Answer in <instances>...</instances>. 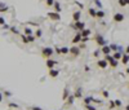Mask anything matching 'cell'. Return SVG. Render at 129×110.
<instances>
[{
    "instance_id": "6da1fadb",
    "label": "cell",
    "mask_w": 129,
    "mask_h": 110,
    "mask_svg": "<svg viewBox=\"0 0 129 110\" xmlns=\"http://www.w3.org/2000/svg\"><path fill=\"white\" fill-rule=\"evenodd\" d=\"M53 49L50 48V47H45V48H43V51H41V55H43V57H45V58H50L52 57V55H53Z\"/></svg>"
},
{
    "instance_id": "7a4b0ae2",
    "label": "cell",
    "mask_w": 129,
    "mask_h": 110,
    "mask_svg": "<svg viewBox=\"0 0 129 110\" xmlns=\"http://www.w3.org/2000/svg\"><path fill=\"white\" fill-rule=\"evenodd\" d=\"M94 40H96V43L98 44L99 47H102V45H106L107 44V42H106V39L103 38L102 35H96V38H94Z\"/></svg>"
},
{
    "instance_id": "3957f363",
    "label": "cell",
    "mask_w": 129,
    "mask_h": 110,
    "mask_svg": "<svg viewBox=\"0 0 129 110\" xmlns=\"http://www.w3.org/2000/svg\"><path fill=\"white\" fill-rule=\"evenodd\" d=\"M48 17L50 18V20H53V21H61V14L57 13V12H49Z\"/></svg>"
},
{
    "instance_id": "277c9868",
    "label": "cell",
    "mask_w": 129,
    "mask_h": 110,
    "mask_svg": "<svg viewBox=\"0 0 129 110\" xmlns=\"http://www.w3.org/2000/svg\"><path fill=\"white\" fill-rule=\"evenodd\" d=\"M22 42L23 43H32V42H35V36L34 35H22Z\"/></svg>"
},
{
    "instance_id": "5b68a950",
    "label": "cell",
    "mask_w": 129,
    "mask_h": 110,
    "mask_svg": "<svg viewBox=\"0 0 129 110\" xmlns=\"http://www.w3.org/2000/svg\"><path fill=\"white\" fill-rule=\"evenodd\" d=\"M74 29L76 30V31H81L83 29H85V23H84V22H81V21H76L74 23Z\"/></svg>"
},
{
    "instance_id": "8992f818",
    "label": "cell",
    "mask_w": 129,
    "mask_h": 110,
    "mask_svg": "<svg viewBox=\"0 0 129 110\" xmlns=\"http://www.w3.org/2000/svg\"><path fill=\"white\" fill-rule=\"evenodd\" d=\"M68 53H71L74 57H77V56L80 55V48H79V47H71L70 51H68Z\"/></svg>"
},
{
    "instance_id": "52a82bcc",
    "label": "cell",
    "mask_w": 129,
    "mask_h": 110,
    "mask_svg": "<svg viewBox=\"0 0 129 110\" xmlns=\"http://www.w3.org/2000/svg\"><path fill=\"white\" fill-rule=\"evenodd\" d=\"M97 66L101 67V69H106L108 66V62L106 61L105 58H103V60H98V61H97Z\"/></svg>"
},
{
    "instance_id": "ba28073f",
    "label": "cell",
    "mask_w": 129,
    "mask_h": 110,
    "mask_svg": "<svg viewBox=\"0 0 129 110\" xmlns=\"http://www.w3.org/2000/svg\"><path fill=\"white\" fill-rule=\"evenodd\" d=\"M46 66H48V69H53L54 66H57V61L52 58H46Z\"/></svg>"
},
{
    "instance_id": "9c48e42d",
    "label": "cell",
    "mask_w": 129,
    "mask_h": 110,
    "mask_svg": "<svg viewBox=\"0 0 129 110\" xmlns=\"http://www.w3.org/2000/svg\"><path fill=\"white\" fill-rule=\"evenodd\" d=\"M58 75H59V71L57 70V69H54V67L49 69V77L50 78H57Z\"/></svg>"
},
{
    "instance_id": "30bf717a",
    "label": "cell",
    "mask_w": 129,
    "mask_h": 110,
    "mask_svg": "<svg viewBox=\"0 0 129 110\" xmlns=\"http://www.w3.org/2000/svg\"><path fill=\"white\" fill-rule=\"evenodd\" d=\"M114 21H115V22H121V21H124V14H123V13H115V14H114Z\"/></svg>"
},
{
    "instance_id": "8fae6325",
    "label": "cell",
    "mask_w": 129,
    "mask_h": 110,
    "mask_svg": "<svg viewBox=\"0 0 129 110\" xmlns=\"http://www.w3.org/2000/svg\"><path fill=\"white\" fill-rule=\"evenodd\" d=\"M81 42V34H80V31H77V34L74 36V39H72V43L74 44H79Z\"/></svg>"
},
{
    "instance_id": "7c38bea8",
    "label": "cell",
    "mask_w": 129,
    "mask_h": 110,
    "mask_svg": "<svg viewBox=\"0 0 129 110\" xmlns=\"http://www.w3.org/2000/svg\"><path fill=\"white\" fill-rule=\"evenodd\" d=\"M101 52L103 53V55H110V52H111V49H110V47L106 44V45H102V48H101Z\"/></svg>"
},
{
    "instance_id": "4fadbf2b",
    "label": "cell",
    "mask_w": 129,
    "mask_h": 110,
    "mask_svg": "<svg viewBox=\"0 0 129 110\" xmlns=\"http://www.w3.org/2000/svg\"><path fill=\"white\" fill-rule=\"evenodd\" d=\"M80 17H81V13H80V11H77V12H74V13H72V20H74L75 22H76V21H80Z\"/></svg>"
},
{
    "instance_id": "5bb4252c",
    "label": "cell",
    "mask_w": 129,
    "mask_h": 110,
    "mask_svg": "<svg viewBox=\"0 0 129 110\" xmlns=\"http://www.w3.org/2000/svg\"><path fill=\"white\" fill-rule=\"evenodd\" d=\"M120 61H121L124 65L128 64V62H129V55H128V53H124V55L121 56V60H120Z\"/></svg>"
},
{
    "instance_id": "9a60e30c",
    "label": "cell",
    "mask_w": 129,
    "mask_h": 110,
    "mask_svg": "<svg viewBox=\"0 0 129 110\" xmlns=\"http://www.w3.org/2000/svg\"><path fill=\"white\" fill-rule=\"evenodd\" d=\"M53 8H54V12H57V13H59V12L62 11V7H61V4H59L58 1H54V4H53Z\"/></svg>"
},
{
    "instance_id": "2e32d148",
    "label": "cell",
    "mask_w": 129,
    "mask_h": 110,
    "mask_svg": "<svg viewBox=\"0 0 129 110\" xmlns=\"http://www.w3.org/2000/svg\"><path fill=\"white\" fill-rule=\"evenodd\" d=\"M121 56H123V53L121 52H119V51H116L114 55H112V57H114V60H116V61H120L121 60Z\"/></svg>"
},
{
    "instance_id": "e0dca14e",
    "label": "cell",
    "mask_w": 129,
    "mask_h": 110,
    "mask_svg": "<svg viewBox=\"0 0 129 110\" xmlns=\"http://www.w3.org/2000/svg\"><path fill=\"white\" fill-rule=\"evenodd\" d=\"M80 34H81V36H89L90 34H92V31H90L89 29H83L80 31Z\"/></svg>"
},
{
    "instance_id": "ac0fdd59",
    "label": "cell",
    "mask_w": 129,
    "mask_h": 110,
    "mask_svg": "<svg viewBox=\"0 0 129 110\" xmlns=\"http://www.w3.org/2000/svg\"><path fill=\"white\" fill-rule=\"evenodd\" d=\"M74 96H75V99H80V97L83 96V91H81V88H77V89L75 91Z\"/></svg>"
},
{
    "instance_id": "d6986e66",
    "label": "cell",
    "mask_w": 129,
    "mask_h": 110,
    "mask_svg": "<svg viewBox=\"0 0 129 110\" xmlns=\"http://www.w3.org/2000/svg\"><path fill=\"white\" fill-rule=\"evenodd\" d=\"M67 105H72L74 104V101H75V96L74 95H68V97H67Z\"/></svg>"
},
{
    "instance_id": "ffe728a7",
    "label": "cell",
    "mask_w": 129,
    "mask_h": 110,
    "mask_svg": "<svg viewBox=\"0 0 129 110\" xmlns=\"http://www.w3.org/2000/svg\"><path fill=\"white\" fill-rule=\"evenodd\" d=\"M103 17H105V12H103V11H101V9H99V11L96 12V18H103Z\"/></svg>"
},
{
    "instance_id": "44dd1931",
    "label": "cell",
    "mask_w": 129,
    "mask_h": 110,
    "mask_svg": "<svg viewBox=\"0 0 129 110\" xmlns=\"http://www.w3.org/2000/svg\"><path fill=\"white\" fill-rule=\"evenodd\" d=\"M88 12H89V14H90V17H93V18H96V9L94 8H89L88 9Z\"/></svg>"
},
{
    "instance_id": "7402d4cb",
    "label": "cell",
    "mask_w": 129,
    "mask_h": 110,
    "mask_svg": "<svg viewBox=\"0 0 129 110\" xmlns=\"http://www.w3.org/2000/svg\"><path fill=\"white\" fill-rule=\"evenodd\" d=\"M68 51H70V48H67V47H61V55H67Z\"/></svg>"
},
{
    "instance_id": "603a6c76",
    "label": "cell",
    "mask_w": 129,
    "mask_h": 110,
    "mask_svg": "<svg viewBox=\"0 0 129 110\" xmlns=\"http://www.w3.org/2000/svg\"><path fill=\"white\" fill-rule=\"evenodd\" d=\"M92 101H93V97H92V96H88V97H85V99H84V104H85V105L90 104Z\"/></svg>"
},
{
    "instance_id": "cb8c5ba5",
    "label": "cell",
    "mask_w": 129,
    "mask_h": 110,
    "mask_svg": "<svg viewBox=\"0 0 129 110\" xmlns=\"http://www.w3.org/2000/svg\"><path fill=\"white\" fill-rule=\"evenodd\" d=\"M68 95H70L68 89H67V88H65V89H63V96H62V100H66V99L68 97Z\"/></svg>"
},
{
    "instance_id": "d4e9b609",
    "label": "cell",
    "mask_w": 129,
    "mask_h": 110,
    "mask_svg": "<svg viewBox=\"0 0 129 110\" xmlns=\"http://www.w3.org/2000/svg\"><path fill=\"white\" fill-rule=\"evenodd\" d=\"M108 47H110V49H111V51H114V52L119 51V45H116V44H111V45H108Z\"/></svg>"
},
{
    "instance_id": "484cf974",
    "label": "cell",
    "mask_w": 129,
    "mask_h": 110,
    "mask_svg": "<svg viewBox=\"0 0 129 110\" xmlns=\"http://www.w3.org/2000/svg\"><path fill=\"white\" fill-rule=\"evenodd\" d=\"M25 35H32V30L30 27H25Z\"/></svg>"
},
{
    "instance_id": "4316f807",
    "label": "cell",
    "mask_w": 129,
    "mask_h": 110,
    "mask_svg": "<svg viewBox=\"0 0 129 110\" xmlns=\"http://www.w3.org/2000/svg\"><path fill=\"white\" fill-rule=\"evenodd\" d=\"M74 3H75V4H76V5H77V7H79L80 9H83V8H84V5H83V3H80V1H77V0H75V1H74Z\"/></svg>"
},
{
    "instance_id": "83f0119b",
    "label": "cell",
    "mask_w": 129,
    "mask_h": 110,
    "mask_svg": "<svg viewBox=\"0 0 129 110\" xmlns=\"http://www.w3.org/2000/svg\"><path fill=\"white\" fill-rule=\"evenodd\" d=\"M9 30H10L12 31V33H13V34H18V29H17V27H9Z\"/></svg>"
},
{
    "instance_id": "f1b7e54d",
    "label": "cell",
    "mask_w": 129,
    "mask_h": 110,
    "mask_svg": "<svg viewBox=\"0 0 129 110\" xmlns=\"http://www.w3.org/2000/svg\"><path fill=\"white\" fill-rule=\"evenodd\" d=\"M9 11V8L5 5V7H3V8H0V13H4V12H8Z\"/></svg>"
},
{
    "instance_id": "f546056e",
    "label": "cell",
    "mask_w": 129,
    "mask_h": 110,
    "mask_svg": "<svg viewBox=\"0 0 129 110\" xmlns=\"http://www.w3.org/2000/svg\"><path fill=\"white\" fill-rule=\"evenodd\" d=\"M94 3H96V5L98 7V9H101V8H102V3H101L99 0H94Z\"/></svg>"
},
{
    "instance_id": "4dcf8cb0",
    "label": "cell",
    "mask_w": 129,
    "mask_h": 110,
    "mask_svg": "<svg viewBox=\"0 0 129 110\" xmlns=\"http://www.w3.org/2000/svg\"><path fill=\"white\" fill-rule=\"evenodd\" d=\"M119 4H120V7H127V1L125 0H119Z\"/></svg>"
},
{
    "instance_id": "1f68e13d",
    "label": "cell",
    "mask_w": 129,
    "mask_h": 110,
    "mask_svg": "<svg viewBox=\"0 0 129 110\" xmlns=\"http://www.w3.org/2000/svg\"><path fill=\"white\" fill-rule=\"evenodd\" d=\"M53 4H54V0H46V5L48 7H53Z\"/></svg>"
},
{
    "instance_id": "d6a6232c",
    "label": "cell",
    "mask_w": 129,
    "mask_h": 110,
    "mask_svg": "<svg viewBox=\"0 0 129 110\" xmlns=\"http://www.w3.org/2000/svg\"><path fill=\"white\" fill-rule=\"evenodd\" d=\"M99 53H101V49H96V51L93 52V56H94V57H98Z\"/></svg>"
},
{
    "instance_id": "836d02e7",
    "label": "cell",
    "mask_w": 129,
    "mask_h": 110,
    "mask_svg": "<svg viewBox=\"0 0 129 110\" xmlns=\"http://www.w3.org/2000/svg\"><path fill=\"white\" fill-rule=\"evenodd\" d=\"M85 106H87V110H97L96 108H94V106L90 105V104H88V105H85Z\"/></svg>"
},
{
    "instance_id": "e575fe53",
    "label": "cell",
    "mask_w": 129,
    "mask_h": 110,
    "mask_svg": "<svg viewBox=\"0 0 129 110\" xmlns=\"http://www.w3.org/2000/svg\"><path fill=\"white\" fill-rule=\"evenodd\" d=\"M114 104H115V106H119V108L121 106V101H120V100H115Z\"/></svg>"
},
{
    "instance_id": "d590c367",
    "label": "cell",
    "mask_w": 129,
    "mask_h": 110,
    "mask_svg": "<svg viewBox=\"0 0 129 110\" xmlns=\"http://www.w3.org/2000/svg\"><path fill=\"white\" fill-rule=\"evenodd\" d=\"M41 34L43 33H41V30H40V29L36 30V38H40V36H41Z\"/></svg>"
},
{
    "instance_id": "8d00e7d4",
    "label": "cell",
    "mask_w": 129,
    "mask_h": 110,
    "mask_svg": "<svg viewBox=\"0 0 129 110\" xmlns=\"http://www.w3.org/2000/svg\"><path fill=\"white\" fill-rule=\"evenodd\" d=\"M9 106H10V108H15V109H18V105H17V104H14V102H10V104H9Z\"/></svg>"
},
{
    "instance_id": "74e56055",
    "label": "cell",
    "mask_w": 129,
    "mask_h": 110,
    "mask_svg": "<svg viewBox=\"0 0 129 110\" xmlns=\"http://www.w3.org/2000/svg\"><path fill=\"white\" fill-rule=\"evenodd\" d=\"M102 95H103V97H106V99H107V97H108V92H107V91H103Z\"/></svg>"
},
{
    "instance_id": "f35d334b",
    "label": "cell",
    "mask_w": 129,
    "mask_h": 110,
    "mask_svg": "<svg viewBox=\"0 0 129 110\" xmlns=\"http://www.w3.org/2000/svg\"><path fill=\"white\" fill-rule=\"evenodd\" d=\"M4 23H5V20H4V17H0V25L3 26Z\"/></svg>"
},
{
    "instance_id": "ab89813d",
    "label": "cell",
    "mask_w": 129,
    "mask_h": 110,
    "mask_svg": "<svg viewBox=\"0 0 129 110\" xmlns=\"http://www.w3.org/2000/svg\"><path fill=\"white\" fill-rule=\"evenodd\" d=\"M9 27H10V26H9V25H7V23H4V25H3V29H4V30H8Z\"/></svg>"
},
{
    "instance_id": "60d3db41",
    "label": "cell",
    "mask_w": 129,
    "mask_h": 110,
    "mask_svg": "<svg viewBox=\"0 0 129 110\" xmlns=\"http://www.w3.org/2000/svg\"><path fill=\"white\" fill-rule=\"evenodd\" d=\"M56 53H57V55H61V48H57V47H56Z\"/></svg>"
},
{
    "instance_id": "b9f144b4",
    "label": "cell",
    "mask_w": 129,
    "mask_h": 110,
    "mask_svg": "<svg viewBox=\"0 0 129 110\" xmlns=\"http://www.w3.org/2000/svg\"><path fill=\"white\" fill-rule=\"evenodd\" d=\"M110 108H111V109H114V108H115V104H114V101H110Z\"/></svg>"
},
{
    "instance_id": "7bdbcfd3",
    "label": "cell",
    "mask_w": 129,
    "mask_h": 110,
    "mask_svg": "<svg viewBox=\"0 0 129 110\" xmlns=\"http://www.w3.org/2000/svg\"><path fill=\"white\" fill-rule=\"evenodd\" d=\"M84 70H85V71H89V70H90V67H89L88 65H85V66H84Z\"/></svg>"
},
{
    "instance_id": "ee69618b",
    "label": "cell",
    "mask_w": 129,
    "mask_h": 110,
    "mask_svg": "<svg viewBox=\"0 0 129 110\" xmlns=\"http://www.w3.org/2000/svg\"><path fill=\"white\" fill-rule=\"evenodd\" d=\"M32 110H43V109H41V108H39V106H34Z\"/></svg>"
},
{
    "instance_id": "f6af8a7d",
    "label": "cell",
    "mask_w": 129,
    "mask_h": 110,
    "mask_svg": "<svg viewBox=\"0 0 129 110\" xmlns=\"http://www.w3.org/2000/svg\"><path fill=\"white\" fill-rule=\"evenodd\" d=\"M125 53H128V55H129V45L127 47V48H125Z\"/></svg>"
},
{
    "instance_id": "bcb514c9",
    "label": "cell",
    "mask_w": 129,
    "mask_h": 110,
    "mask_svg": "<svg viewBox=\"0 0 129 110\" xmlns=\"http://www.w3.org/2000/svg\"><path fill=\"white\" fill-rule=\"evenodd\" d=\"M3 101V93H0V102Z\"/></svg>"
},
{
    "instance_id": "7dc6e473",
    "label": "cell",
    "mask_w": 129,
    "mask_h": 110,
    "mask_svg": "<svg viewBox=\"0 0 129 110\" xmlns=\"http://www.w3.org/2000/svg\"><path fill=\"white\" fill-rule=\"evenodd\" d=\"M3 7H5V4H3V3H0V8H3Z\"/></svg>"
},
{
    "instance_id": "c3c4849f",
    "label": "cell",
    "mask_w": 129,
    "mask_h": 110,
    "mask_svg": "<svg viewBox=\"0 0 129 110\" xmlns=\"http://www.w3.org/2000/svg\"><path fill=\"white\" fill-rule=\"evenodd\" d=\"M125 110H129V105H127V108H125Z\"/></svg>"
},
{
    "instance_id": "681fc988",
    "label": "cell",
    "mask_w": 129,
    "mask_h": 110,
    "mask_svg": "<svg viewBox=\"0 0 129 110\" xmlns=\"http://www.w3.org/2000/svg\"><path fill=\"white\" fill-rule=\"evenodd\" d=\"M125 1H127V5H128L129 4V0H125Z\"/></svg>"
},
{
    "instance_id": "f907efd6",
    "label": "cell",
    "mask_w": 129,
    "mask_h": 110,
    "mask_svg": "<svg viewBox=\"0 0 129 110\" xmlns=\"http://www.w3.org/2000/svg\"><path fill=\"white\" fill-rule=\"evenodd\" d=\"M127 74H129V69H127Z\"/></svg>"
}]
</instances>
